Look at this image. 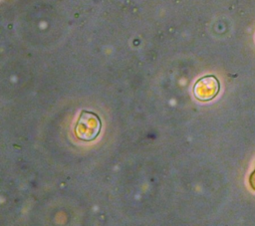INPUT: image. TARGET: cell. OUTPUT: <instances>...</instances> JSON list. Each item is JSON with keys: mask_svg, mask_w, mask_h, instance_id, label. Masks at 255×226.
I'll use <instances>...</instances> for the list:
<instances>
[{"mask_svg": "<svg viewBox=\"0 0 255 226\" xmlns=\"http://www.w3.org/2000/svg\"><path fill=\"white\" fill-rule=\"evenodd\" d=\"M102 128V120L99 115L91 111L83 110L75 125L76 136L84 141L96 139Z\"/></svg>", "mask_w": 255, "mask_h": 226, "instance_id": "6da1fadb", "label": "cell"}, {"mask_svg": "<svg viewBox=\"0 0 255 226\" xmlns=\"http://www.w3.org/2000/svg\"><path fill=\"white\" fill-rule=\"evenodd\" d=\"M220 90V83L213 75L198 79L193 87V95L198 101L207 102L216 97Z\"/></svg>", "mask_w": 255, "mask_h": 226, "instance_id": "7a4b0ae2", "label": "cell"}]
</instances>
